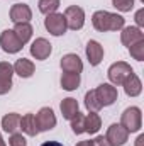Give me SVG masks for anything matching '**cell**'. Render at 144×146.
<instances>
[{
    "label": "cell",
    "instance_id": "1",
    "mask_svg": "<svg viewBox=\"0 0 144 146\" xmlns=\"http://www.w3.org/2000/svg\"><path fill=\"white\" fill-rule=\"evenodd\" d=\"M92 24L98 33L107 31H120L124 27V17L119 14H112L107 10H97L92 15Z\"/></svg>",
    "mask_w": 144,
    "mask_h": 146
},
{
    "label": "cell",
    "instance_id": "2",
    "mask_svg": "<svg viewBox=\"0 0 144 146\" xmlns=\"http://www.w3.org/2000/svg\"><path fill=\"white\" fill-rule=\"evenodd\" d=\"M120 126L127 129V133H137L143 126V114L139 107H127L120 115Z\"/></svg>",
    "mask_w": 144,
    "mask_h": 146
},
{
    "label": "cell",
    "instance_id": "3",
    "mask_svg": "<svg viewBox=\"0 0 144 146\" xmlns=\"http://www.w3.org/2000/svg\"><path fill=\"white\" fill-rule=\"evenodd\" d=\"M44 27H46L48 33L53 34V36H63V34L66 33V29H68L65 15H63V14H58V12L46 15V19H44Z\"/></svg>",
    "mask_w": 144,
    "mask_h": 146
},
{
    "label": "cell",
    "instance_id": "4",
    "mask_svg": "<svg viewBox=\"0 0 144 146\" xmlns=\"http://www.w3.org/2000/svg\"><path fill=\"white\" fill-rule=\"evenodd\" d=\"M131 73H132V68H131L129 63H126V61H117V63H114V65L108 68L107 75H108V80H110L112 85H122L124 80H126Z\"/></svg>",
    "mask_w": 144,
    "mask_h": 146
},
{
    "label": "cell",
    "instance_id": "5",
    "mask_svg": "<svg viewBox=\"0 0 144 146\" xmlns=\"http://www.w3.org/2000/svg\"><path fill=\"white\" fill-rule=\"evenodd\" d=\"M65 19H66V26L71 29V31H80L85 24V12L81 7L78 5H70L66 10H65Z\"/></svg>",
    "mask_w": 144,
    "mask_h": 146
},
{
    "label": "cell",
    "instance_id": "6",
    "mask_svg": "<svg viewBox=\"0 0 144 146\" xmlns=\"http://www.w3.org/2000/svg\"><path fill=\"white\" fill-rule=\"evenodd\" d=\"M0 46L5 53L9 54H14V53H19L22 49V42L19 41V37L15 36V33L12 29H5L2 34H0Z\"/></svg>",
    "mask_w": 144,
    "mask_h": 146
},
{
    "label": "cell",
    "instance_id": "7",
    "mask_svg": "<svg viewBox=\"0 0 144 146\" xmlns=\"http://www.w3.org/2000/svg\"><path fill=\"white\" fill-rule=\"evenodd\" d=\"M95 94H97V99H98V102L102 104V107L112 106V104L117 100V97H119L117 88H115L114 85H110V83H102V85H98V87L95 88Z\"/></svg>",
    "mask_w": 144,
    "mask_h": 146
},
{
    "label": "cell",
    "instance_id": "8",
    "mask_svg": "<svg viewBox=\"0 0 144 146\" xmlns=\"http://www.w3.org/2000/svg\"><path fill=\"white\" fill-rule=\"evenodd\" d=\"M105 139L108 141L110 146H122L127 143L129 139V133L126 127H122L120 124H112L110 127L107 129V136Z\"/></svg>",
    "mask_w": 144,
    "mask_h": 146
},
{
    "label": "cell",
    "instance_id": "9",
    "mask_svg": "<svg viewBox=\"0 0 144 146\" xmlns=\"http://www.w3.org/2000/svg\"><path fill=\"white\" fill-rule=\"evenodd\" d=\"M36 122H37L39 133H41V131H51V129L56 126V115H54L53 109L42 107V109L36 114Z\"/></svg>",
    "mask_w": 144,
    "mask_h": 146
},
{
    "label": "cell",
    "instance_id": "10",
    "mask_svg": "<svg viewBox=\"0 0 144 146\" xmlns=\"http://www.w3.org/2000/svg\"><path fill=\"white\" fill-rule=\"evenodd\" d=\"M12 75L14 66L7 61H0V95L7 94L12 88Z\"/></svg>",
    "mask_w": 144,
    "mask_h": 146
},
{
    "label": "cell",
    "instance_id": "11",
    "mask_svg": "<svg viewBox=\"0 0 144 146\" xmlns=\"http://www.w3.org/2000/svg\"><path fill=\"white\" fill-rule=\"evenodd\" d=\"M32 19V12L29 9V5L26 3H15L10 9V21L14 24H20V22H29Z\"/></svg>",
    "mask_w": 144,
    "mask_h": 146
},
{
    "label": "cell",
    "instance_id": "12",
    "mask_svg": "<svg viewBox=\"0 0 144 146\" xmlns=\"http://www.w3.org/2000/svg\"><path fill=\"white\" fill-rule=\"evenodd\" d=\"M51 51H53V46H51V42L48 41V39H44V37H37L36 41L32 42V46H31V54L36 58V60H46L49 54H51Z\"/></svg>",
    "mask_w": 144,
    "mask_h": 146
},
{
    "label": "cell",
    "instance_id": "13",
    "mask_svg": "<svg viewBox=\"0 0 144 146\" xmlns=\"http://www.w3.org/2000/svg\"><path fill=\"white\" fill-rule=\"evenodd\" d=\"M61 70L65 73H81L83 70V61L80 60L78 54H73V53H68L61 58Z\"/></svg>",
    "mask_w": 144,
    "mask_h": 146
},
{
    "label": "cell",
    "instance_id": "14",
    "mask_svg": "<svg viewBox=\"0 0 144 146\" xmlns=\"http://www.w3.org/2000/svg\"><path fill=\"white\" fill-rule=\"evenodd\" d=\"M87 58H88V63L92 66H97L102 63L104 60V48L98 41H88L87 42Z\"/></svg>",
    "mask_w": 144,
    "mask_h": 146
},
{
    "label": "cell",
    "instance_id": "15",
    "mask_svg": "<svg viewBox=\"0 0 144 146\" xmlns=\"http://www.w3.org/2000/svg\"><path fill=\"white\" fill-rule=\"evenodd\" d=\"M144 39V34L139 27H134V26H129V27H122V33H120V41L124 46H132L139 41Z\"/></svg>",
    "mask_w": 144,
    "mask_h": 146
},
{
    "label": "cell",
    "instance_id": "16",
    "mask_svg": "<svg viewBox=\"0 0 144 146\" xmlns=\"http://www.w3.org/2000/svg\"><path fill=\"white\" fill-rule=\"evenodd\" d=\"M122 87H124V92H126L129 97H137V95L143 92V83H141L139 76H137L134 72L124 80Z\"/></svg>",
    "mask_w": 144,
    "mask_h": 146
},
{
    "label": "cell",
    "instance_id": "17",
    "mask_svg": "<svg viewBox=\"0 0 144 146\" xmlns=\"http://www.w3.org/2000/svg\"><path fill=\"white\" fill-rule=\"evenodd\" d=\"M34 70H36L34 63H32L31 60H27V58H20V60H17L15 65H14V73H17L20 78H29V76H32Z\"/></svg>",
    "mask_w": 144,
    "mask_h": 146
},
{
    "label": "cell",
    "instance_id": "18",
    "mask_svg": "<svg viewBox=\"0 0 144 146\" xmlns=\"http://www.w3.org/2000/svg\"><path fill=\"white\" fill-rule=\"evenodd\" d=\"M19 129H22V133H26L27 136H37L39 129H37V122H36V115L34 114H26L20 117V126Z\"/></svg>",
    "mask_w": 144,
    "mask_h": 146
},
{
    "label": "cell",
    "instance_id": "19",
    "mask_svg": "<svg viewBox=\"0 0 144 146\" xmlns=\"http://www.w3.org/2000/svg\"><path fill=\"white\" fill-rule=\"evenodd\" d=\"M59 109H61V114H63V117H65V119L71 121L73 117L76 115V112H78V100H76V99H73V97L63 99V102H61Z\"/></svg>",
    "mask_w": 144,
    "mask_h": 146
},
{
    "label": "cell",
    "instance_id": "20",
    "mask_svg": "<svg viewBox=\"0 0 144 146\" xmlns=\"http://www.w3.org/2000/svg\"><path fill=\"white\" fill-rule=\"evenodd\" d=\"M19 126H20V115L19 114H15V112H10V114H7V115H3V119H2V127H3V131L5 133H15L17 129H19Z\"/></svg>",
    "mask_w": 144,
    "mask_h": 146
},
{
    "label": "cell",
    "instance_id": "21",
    "mask_svg": "<svg viewBox=\"0 0 144 146\" xmlns=\"http://www.w3.org/2000/svg\"><path fill=\"white\" fill-rule=\"evenodd\" d=\"M100 127H102V119L97 112H90L85 115V133L95 134V133H98Z\"/></svg>",
    "mask_w": 144,
    "mask_h": 146
},
{
    "label": "cell",
    "instance_id": "22",
    "mask_svg": "<svg viewBox=\"0 0 144 146\" xmlns=\"http://www.w3.org/2000/svg\"><path fill=\"white\" fill-rule=\"evenodd\" d=\"M15 33V36L19 37V41L22 44H26L31 37H32V26L29 22H20V24H15V27L12 29Z\"/></svg>",
    "mask_w": 144,
    "mask_h": 146
},
{
    "label": "cell",
    "instance_id": "23",
    "mask_svg": "<svg viewBox=\"0 0 144 146\" xmlns=\"http://www.w3.org/2000/svg\"><path fill=\"white\" fill-rule=\"evenodd\" d=\"M80 85V73H63L61 76V87L68 92L76 90Z\"/></svg>",
    "mask_w": 144,
    "mask_h": 146
},
{
    "label": "cell",
    "instance_id": "24",
    "mask_svg": "<svg viewBox=\"0 0 144 146\" xmlns=\"http://www.w3.org/2000/svg\"><path fill=\"white\" fill-rule=\"evenodd\" d=\"M85 106H87V109L90 110V112H98V110L102 109V104L98 102L95 90L87 92V95H85Z\"/></svg>",
    "mask_w": 144,
    "mask_h": 146
},
{
    "label": "cell",
    "instance_id": "25",
    "mask_svg": "<svg viewBox=\"0 0 144 146\" xmlns=\"http://www.w3.org/2000/svg\"><path fill=\"white\" fill-rule=\"evenodd\" d=\"M59 7V0H39V10L46 15L54 14Z\"/></svg>",
    "mask_w": 144,
    "mask_h": 146
},
{
    "label": "cell",
    "instance_id": "26",
    "mask_svg": "<svg viewBox=\"0 0 144 146\" xmlns=\"http://www.w3.org/2000/svg\"><path fill=\"white\" fill-rule=\"evenodd\" d=\"M71 129L75 134H83L85 133V115L78 110L76 115L71 119Z\"/></svg>",
    "mask_w": 144,
    "mask_h": 146
},
{
    "label": "cell",
    "instance_id": "27",
    "mask_svg": "<svg viewBox=\"0 0 144 146\" xmlns=\"http://www.w3.org/2000/svg\"><path fill=\"white\" fill-rule=\"evenodd\" d=\"M129 53H131V56L134 60L143 61L144 60V39L139 41V42H136V44H132V46H129Z\"/></svg>",
    "mask_w": 144,
    "mask_h": 146
},
{
    "label": "cell",
    "instance_id": "28",
    "mask_svg": "<svg viewBox=\"0 0 144 146\" xmlns=\"http://www.w3.org/2000/svg\"><path fill=\"white\" fill-rule=\"evenodd\" d=\"M112 5L120 12H131L134 7V0H112Z\"/></svg>",
    "mask_w": 144,
    "mask_h": 146
},
{
    "label": "cell",
    "instance_id": "29",
    "mask_svg": "<svg viewBox=\"0 0 144 146\" xmlns=\"http://www.w3.org/2000/svg\"><path fill=\"white\" fill-rule=\"evenodd\" d=\"M9 146H27V141L20 133H12L9 138Z\"/></svg>",
    "mask_w": 144,
    "mask_h": 146
},
{
    "label": "cell",
    "instance_id": "30",
    "mask_svg": "<svg viewBox=\"0 0 144 146\" xmlns=\"http://www.w3.org/2000/svg\"><path fill=\"white\" fill-rule=\"evenodd\" d=\"M136 24H137L139 29L144 26V9H139L137 10V14H136Z\"/></svg>",
    "mask_w": 144,
    "mask_h": 146
},
{
    "label": "cell",
    "instance_id": "31",
    "mask_svg": "<svg viewBox=\"0 0 144 146\" xmlns=\"http://www.w3.org/2000/svg\"><path fill=\"white\" fill-rule=\"evenodd\" d=\"M93 146H110V145H108V141L104 136H97V138L93 139Z\"/></svg>",
    "mask_w": 144,
    "mask_h": 146
},
{
    "label": "cell",
    "instance_id": "32",
    "mask_svg": "<svg viewBox=\"0 0 144 146\" xmlns=\"http://www.w3.org/2000/svg\"><path fill=\"white\" fill-rule=\"evenodd\" d=\"M41 146H63V145L58 143V141H46V143H42Z\"/></svg>",
    "mask_w": 144,
    "mask_h": 146
},
{
    "label": "cell",
    "instance_id": "33",
    "mask_svg": "<svg viewBox=\"0 0 144 146\" xmlns=\"http://www.w3.org/2000/svg\"><path fill=\"white\" fill-rule=\"evenodd\" d=\"M136 146H144V134L137 136V139H136Z\"/></svg>",
    "mask_w": 144,
    "mask_h": 146
},
{
    "label": "cell",
    "instance_id": "34",
    "mask_svg": "<svg viewBox=\"0 0 144 146\" xmlns=\"http://www.w3.org/2000/svg\"><path fill=\"white\" fill-rule=\"evenodd\" d=\"M76 146H93V141H90V139H87V141H80Z\"/></svg>",
    "mask_w": 144,
    "mask_h": 146
},
{
    "label": "cell",
    "instance_id": "35",
    "mask_svg": "<svg viewBox=\"0 0 144 146\" xmlns=\"http://www.w3.org/2000/svg\"><path fill=\"white\" fill-rule=\"evenodd\" d=\"M0 146H5V141H3V138H2V134H0Z\"/></svg>",
    "mask_w": 144,
    "mask_h": 146
},
{
    "label": "cell",
    "instance_id": "36",
    "mask_svg": "<svg viewBox=\"0 0 144 146\" xmlns=\"http://www.w3.org/2000/svg\"><path fill=\"white\" fill-rule=\"evenodd\" d=\"M141 2H143V3H144V0H141Z\"/></svg>",
    "mask_w": 144,
    "mask_h": 146
}]
</instances>
